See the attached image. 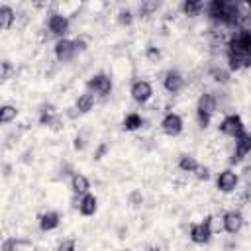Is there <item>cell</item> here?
<instances>
[{
  "mask_svg": "<svg viewBox=\"0 0 251 251\" xmlns=\"http://www.w3.org/2000/svg\"><path fill=\"white\" fill-rule=\"evenodd\" d=\"M239 182L243 190L251 192V165H243V169H239Z\"/></svg>",
  "mask_w": 251,
  "mask_h": 251,
  "instance_id": "603a6c76",
  "label": "cell"
},
{
  "mask_svg": "<svg viewBox=\"0 0 251 251\" xmlns=\"http://www.w3.org/2000/svg\"><path fill=\"white\" fill-rule=\"evenodd\" d=\"M59 226H61V216L55 210H43L37 218V227L43 233H53L55 229H59Z\"/></svg>",
  "mask_w": 251,
  "mask_h": 251,
  "instance_id": "7c38bea8",
  "label": "cell"
},
{
  "mask_svg": "<svg viewBox=\"0 0 251 251\" xmlns=\"http://www.w3.org/2000/svg\"><path fill=\"white\" fill-rule=\"evenodd\" d=\"M126 202H127V206H129V208L139 210V208H143V204H145V194L141 192V188H133V190L127 194Z\"/></svg>",
  "mask_w": 251,
  "mask_h": 251,
  "instance_id": "44dd1931",
  "label": "cell"
},
{
  "mask_svg": "<svg viewBox=\"0 0 251 251\" xmlns=\"http://www.w3.org/2000/svg\"><path fill=\"white\" fill-rule=\"evenodd\" d=\"M145 124H147L145 118H143L139 112H135V110L127 112V114L124 116V122H122V126H124L126 131H139V129L145 127Z\"/></svg>",
  "mask_w": 251,
  "mask_h": 251,
  "instance_id": "2e32d148",
  "label": "cell"
},
{
  "mask_svg": "<svg viewBox=\"0 0 251 251\" xmlns=\"http://www.w3.org/2000/svg\"><path fill=\"white\" fill-rule=\"evenodd\" d=\"M69 188L73 194L76 196H84L90 192V178L84 175V173H78V171H73L69 175Z\"/></svg>",
  "mask_w": 251,
  "mask_h": 251,
  "instance_id": "4fadbf2b",
  "label": "cell"
},
{
  "mask_svg": "<svg viewBox=\"0 0 251 251\" xmlns=\"http://www.w3.org/2000/svg\"><path fill=\"white\" fill-rule=\"evenodd\" d=\"M86 88L98 96V100H108L114 92V78L106 73H96L86 80Z\"/></svg>",
  "mask_w": 251,
  "mask_h": 251,
  "instance_id": "8992f818",
  "label": "cell"
},
{
  "mask_svg": "<svg viewBox=\"0 0 251 251\" xmlns=\"http://www.w3.org/2000/svg\"><path fill=\"white\" fill-rule=\"evenodd\" d=\"M16 18H18V10L10 4H2L0 6V29L4 33H10L16 27Z\"/></svg>",
  "mask_w": 251,
  "mask_h": 251,
  "instance_id": "9a60e30c",
  "label": "cell"
},
{
  "mask_svg": "<svg viewBox=\"0 0 251 251\" xmlns=\"http://www.w3.org/2000/svg\"><path fill=\"white\" fill-rule=\"evenodd\" d=\"M218 131L224 135V137H231V139H235V137H239L241 133H245V124H243V120H241V116L239 114H226L224 116V120L218 124Z\"/></svg>",
  "mask_w": 251,
  "mask_h": 251,
  "instance_id": "ba28073f",
  "label": "cell"
},
{
  "mask_svg": "<svg viewBox=\"0 0 251 251\" xmlns=\"http://www.w3.org/2000/svg\"><path fill=\"white\" fill-rule=\"evenodd\" d=\"M214 188L220 192V194H233L241 188V182H239V171L233 169V167H224L216 173L214 176Z\"/></svg>",
  "mask_w": 251,
  "mask_h": 251,
  "instance_id": "6da1fadb",
  "label": "cell"
},
{
  "mask_svg": "<svg viewBox=\"0 0 251 251\" xmlns=\"http://www.w3.org/2000/svg\"><path fill=\"white\" fill-rule=\"evenodd\" d=\"M143 59H145V63H149V65H159V63L163 61V51H161V47H157V45H147L145 51H143Z\"/></svg>",
  "mask_w": 251,
  "mask_h": 251,
  "instance_id": "ffe728a7",
  "label": "cell"
},
{
  "mask_svg": "<svg viewBox=\"0 0 251 251\" xmlns=\"http://www.w3.org/2000/svg\"><path fill=\"white\" fill-rule=\"evenodd\" d=\"M0 78H2L4 84L10 82L12 78H16V65H12L8 59L2 61V73H0Z\"/></svg>",
  "mask_w": 251,
  "mask_h": 251,
  "instance_id": "7402d4cb",
  "label": "cell"
},
{
  "mask_svg": "<svg viewBox=\"0 0 251 251\" xmlns=\"http://www.w3.org/2000/svg\"><path fill=\"white\" fill-rule=\"evenodd\" d=\"M245 216L241 210H226L224 212V231L229 235H237L245 227Z\"/></svg>",
  "mask_w": 251,
  "mask_h": 251,
  "instance_id": "30bf717a",
  "label": "cell"
},
{
  "mask_svg": "<svg viewBox=\"0 0 251 251\" xmlns=\"http://www.w3.org/2000/svg\"><path fill=\"white\" fill-rule=\"evenodd\" d=\"M96 104H98V96H96L94 92H90L88 88H84V90L75 98V110H76L78 114H88V112H92V110L96 108Z\"/></svg>",
  "mask_w": 251,
  "mask_h": 251,
  "instance_id": "5bb4252c",
  "label": "cell"
},
{
  "mask_svg": "<svg viewBox=\"0 0 251 251\" xmlns=\"http://www.w3.org/2000/svg\"><path fill=\"white\" fill-rule=\"evenodd\" d=\"M206 224L212 231V235H220V233H226L224 231V212H214V214H208L206 216Z\"/></svg>",
  "mask_w": 251,
  "mask_h": 251,
  "instance_id": "d6986e66",
  "label": "cell"
},
{
  "mask_svg": "<svg viewBox=\"0 0 251 251\" xmlns=\"http://www.w3.org/2000/svg\"><path fill=\"white\" fill-rule=\"evenodd\" d=\"M51 53H53V59L59 63V65H67L71 61H75L78 57V51H76V45H75V37H63V39H57L53 45H51Z\"/></svg>",
  "mask_w": 251,
  "mask_h": 251,
  "instance_id": "5b68a950",
  "label": "cell"
},
{
  "mask_svg": "<svg viewBox=\"0 0 251 251\" xmlns=\"http://www.w3.org/2000/svg\"><path fill=\"white\" fill-rule=\"evenodd\" d=\"M18 116H20V110L16 108V104H8V102L2 104V108H0V122H2L4 126L16 124Z\"/></svg>",
  "mask_w": 251,
  "mask_h": 251,
  "instance_id": "ac0fdd59",
  "label": "cell"
},
{
  "mask_svg": "<svg viewBox=\"0 0 251 251\" xmlns=\"http://www.w3.org/2000/svg\"><path fill=\"white\" fill-rule=\"evenodd\" d=\"M198 165H200V161H198L192 153H182V155L178 157V161H176V169L182 171V173H186V175H192Z\"/></svg>",
  "mask_w": 251,
  "mask_h": 251,
  "instance_id": "e0dca14e",
  "label": "cell"
},
{
  "mask_svg": "<svg viewBox=\"0 0 251 251\" xmlns=\"http://www.w3.org/2000/svg\"><path fill=\"white\" fill-rule=\"evenodd\" d=\"M153 96H155V88H153L151 80H147L143 76H137V78L131 80V84H129V98L135 104L147 106L153 100Z\"/></svg>",
  "mask_w": 251,
  "mask_h": 251,
  "instance_id": "277c9868",
  "label": "cell"
},
{
  "mask_svg": "<svg viewBox=\"0 0 251 251\" xmlns=\"http://www.w3.org/2000/svg\"><path fill=\"white\" fill-rule=\"evenodd\" d=\"M73 208H76V212L84 218H90L98 212V198L94 194H84V196H76L73 194Z\"/></svg>",
  "mask_w": 251,
  "mask_h": 251,
  "instance_id": "8fae6325",
  "label": "cell"
},
{
  "mask_svg": "<svg viewBox=\"0 0 251 251\" xmlns=\"http://www.w3.org/2000/svg\"><path fill=\"white\" fill-rule=\"evenodd\" d=\"M71 25H73V20L59 14L55 8L51 12L45 14V20H43V27L55 37V39H63V37H69V31H71Z\"/></svg>",
  "mask_w": 251,
  "mask_h": 251,
  "instance_id": "7a4b0ae2",
  "label": "cell"
},
{
  "mask_svg": "<svg viewBox=\"0 0 251 251\" xmlns=\"http://www.w3.org/2000/svg\"><path fill=\"white\" fill-rule=\"evenodd\" d=\"M53 251H76V241L75 239H61L55 247H53Z\"/></svg>",
  "mask_w": 251,
  "mask_h": 251,
  "instance_id": "cb8c5ba5",
  "label": "cell"
},
{
  "mask_svg": "<svg viewBox=\"0 0 251 251\" xmlns=\"http://www.w3.org/2000/svg\"><path fill=\"white\" fill-rule=\"evenodd\" d=\"M186 75L180 69H167L161 78V86L169 96H178L186 88Z\"/></svg>",
  "mask_w": 251,
  "mask_h": 251,
  "instance_id": "3957f363",
  "label": "cell"
},
{
  "mask_svg": "<svg viewBox=\"0 0 251 251\" xmlns=\"http://www.w3.org/2000/svg\"><path fill=\"white\" fill-rule=\"evenodd\" d=\"M159 129H161V133L167 135V137H178V135L184 131V120H182V116H180L178 112L169 110V112H165V114L161 116V120H159Z\"/></svg>",
  "mask_w": 251,
  "mask_h": 251,
  "instance_id": "52a82bcc",
  "label": "cell"
},
{
  "mask_svg": "<svg viewBox=\"0 0 251 251\" xmlns=\"http://www.w3.org/2000/svg\"><path fill=\"white\" fill-rule=\"evenodd\" d=\"M188 239L194 243V245H208L214 235L206 224V220H198V222H192L190 227H188Z\"/></svg>",
  "mask_w": 251,
  "mask_h": 251,
  "instance_id": "9c48e42d",
  "label": "cell"
}]
</instances>
